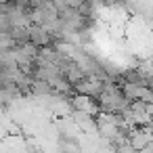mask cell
I'll return each instance as SVG.
<instances>
[{"label": "cell", "instance_id": "obj_1", "mask_svg": "<svg viewBox=\"0 0 153 153\" xmlns=\"http://www.w3.org/2000/svg\"><path fill=\"white\" fill-rule=\"evenodd\" d=\"M99 101V107H101V111H105V113H122L124 109H128V105H130V101L124 97V92H122V86H117L113 80H109L107 78V82H105V90L101 92V97L97 99Z\"/></svg>", "mask_w": 153, "mask_h": 153}, {"label": "cell", "instance_id": "obj_2", "mask_svg": "<svg viewBox=\"0 0 153 153\" xmlns=\"http://www.w3.org/2000/svg\"><path fill=\"white\" fill-rule=\"evenodd\" d=\"M71 107L74 111H82V113H90V115H101V107H99V101L92 99V97H84V94H71Z\"/></svg>", "mask_w": 153, "mask_h": 153}, {"label": "cell", "instance_id": "obj_3", "mask_svg": "<svg viewBox=\"0 0 153 153\" xmlns=\"http://www.w3.org/2000/svg\"><path fill=\"white\" fill-rule=\"evenodd\" d=\"M130 143L138 151L147 149L149 145H153V128L151 126H134V128H130Z\"/></svg>", "mask_w": 153, "mask_h": 153}, {"label": "cell", "instance_id": "obj_4", "mask_svg": "<svg viewBox=\"0 0 153 153\" xmlns=\"http://www.w3.org/2000/svg\"><path fill=\"white\" fill-rule=\"evenodd\" d=\"M30 42H34L36 46H48L53 42V34L42 27V25H30Z\"/></svg>", "mask_w": 153, "mask_h": 153}, {"label": "cell", "instance_id": "obj_5", "mask_svg": "<svg viewBox=\"0 0 153 153\" xmlns=\"http://www.w3.org/2000/svg\"><path fill=\"white\" fill-rule=\"evenodd\" d=\"M136 71H138L140 76L149 78V80H153V59H145L143 63H138Z\"/></svg>", "mask_w": 153, "mask_h": 153}, {"label": "cell", "instance_id": "obj_6", "mask_svg": "<svg viewBox=\"0 0 153 153\" xmlns=\"http://www.w3.org/2000/svg\"><path fill=\"white\" fill-rule=\"evenodd\" d=\"M99 153H117V145H115L113 140L103 138V143L99 145Z\"/></svg>", "mask_w": 153, "mask_h": 153}, {"label": "cell", "instance_id": "obj_7", "mask_svg": "<svg viewBox=\"0 0 153 153\" xmlns=\"http://www.w3.org/2000/svg\"><path fill=\"white\" fill-rule=\"evenodd\" d=\"M117 153H140L130 140H126V143H122V145H117Z\"/></svg>", "mask_w": 153, "mask_h": 153}, {"label": "cell", "instance_id": "obj_8", "mask_svg": "<svg viewBox=\"0 0 153 153\" xmlns=\"http://www.w3.org/2000/svg\"><path fill=\"white\" fill-rule=\"evenodd\" d=\"M151 88H153V82H151Z\"/></svg>", "mask_w": 153, "mask_h": 153}]
</instances>
